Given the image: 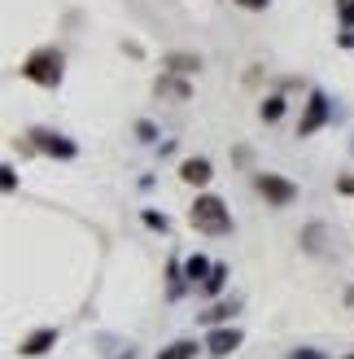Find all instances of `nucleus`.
<instances>
[{
    "label": "nucleus",
    "mask_w": 354,
    "mask_h": 359,
    "mask_svg": "<svg viewBox=\"0 0 354 359\" xmlns=\"http://www.w3.org/2000/svg\"><path fill=\"white\" fill-rule=\"evenodd\" d=\"M188 219L197 232H210V237H223V232H232V215H227V206L219 202V197H197L188 210Z\"/></svg>",
    "instance_id": "obj_1"
},
{
    "label": "nucleus",
    "mask_w": 354,
    "mask_h": 359,
    "mask_svg": "<svg viewBox=\"0 0 354 359\" xmlns=\"http://www.w3.org/2000/svg\"><path fill=\"white\" fill-rule=\"evenodd\" d=\"M62 53L57 48H40V53H31V57L22 62V79L31 83H40V88H57L62 83Z\"/></svg>",
    "instance_id": "obj_2"
},
{
    "label": "nucleus",
    "mask_w": 354,
    "mask_h": 359,
    "mask_svg": "<svg viewBox=\"0 0 354 359\" xmlns=\"http://www.w3.org/2000/svg\"><path fill=\"white\" fill-rule=\"evenodd\" d=\"M254 184H258V193L267 197L271 206H289L293 197H297V189L289 184V180H285V175H271V171H262V175L254 180Z\"/></svg>",
    "instance_id": "obj_3"
},
{
    "label": "nucleus",
    "mask_w": 354,
    "mask_h": 359,
    "mask_svg": "<svg viewBox=\"0 0 354 359\" xmlns=\"http://www.w3.org/2000/svg\"><path fill=\"white\" fill-rule=\"evenodd\" d=\"M324 118H328V97H324V93H311V110H306L302 123H297V136L320 132V128H324Z\"/></svg>",
    "instance_id": "obj_4"
},
{
    "label": "nucleus",
    "mask_w": 354,
    "mask_h": 359,
    "mask_svg": "<svg viewBox=\"0 0 354 359\" xmlns=\"http://www.w3.org/2000/svg\"><path fill=\"white\" fill-rule=\"evenodd\" d=\"M31 140L40 145L44 154H57V158H75V140H66V136H57V132H31Z\"/></svg>",
    "instance_id": "obj_5"
},
{
    "label": "nucleus",
    "mask_w": 354,
    "mask_h": 359,
    "mask_svg": "<svg viewBox=\"0 0 354 359\" xmlns=\"http://www.w3.org/2000/svg\"><path fill=\"white\" fill-rule=\"evenodd\" d=\"M236 346H241V329H215V333L206 337V351L215 355V359L219 355H232Z\"/></svg>",
    "instance_id": "obj_6"
},
{
    "label": "nucleus",
    "mask_w": 354,
    "mask_h": 359,
    "mask_svg": "<svg viewBox=\"0 0 354 359\" xmlns=\"http://www.w3.org/2000/svg\"><path fill=\"white\" fill-rule=\"evenodd\" d=\"M48 346H57V329H40V333H31V337H27V342L17 346V351L35 359V355H44Z\"/></svg>",
    "instance_id": "obj_7"
},
{
    "label": "nucleus",
    "mask_w": 354,
    "mask_h": 359,
    "mask_svg": "<svg viewBox=\"0 0 354 359\" xmlns=\"http://www.w3.org/2000/svg\"><path fill=\"white\" fill-rule=\"evenodd\" d=\"M167 70H175V75H192V70H201V57L197 53H171Z\"/></svg>",
    "instance_id": "obj_8"
},
{
    "label": "nucleus",
    "mask_w": 354,
    "mask_h": 359,
    "mask_svg": "<svg viewBox=\"0 0 354 359\" xmlns=\"http://www.w3.org/2000/svg\"><path fill=\"white\" fill-rule=\"evenodd\" d=\"M180 175L188 180V184H206V180H210V163H206V158H188V163L180 167Z\"/></svg>",
    "instance_id": "obj_9"
},
{
    "label": "nucleus",
    "mask_w": 354,
    "mask_h": 359,
    "mask_svg": "<svg viewBox=\"0 0 354 359\" xmlns=\"http://www.w3.org/2000/svg\"><path fill=\"white\" fill-rule=\"evenodd\" d=\"M223 280H227V267L215 263V267H210V276L201 280V290H206V294H219V290H223Z\"/></svg>",
    "instance_id": "obj_10"
},
{
    "label": "nucleus",
    "mask_w": 354,
    "mask_h": 359,
    "mask_svg": "<svg viewBox=\"0 0 354 359\" xmlns=\"http://www.w3.org/2000/svg\"><path fill=\"white\" fill-rule=\"evenodd\" d=\"M192 355H197V342H171L157 359H192Z\"/></svg>",
    "instance_id": "obj_11"
},
{
    "label": "nucleus",
    "mask_w": 354,
    "mask_h": 359,
    "mask_svg": "<svg viewBox=\"0 0 354 359\" xmlns=\"http://www.w3.org/2000/svg\"><path fill=\"white\" fill-rule=\"evenodd\" d=\"M280 114H285V101H280V97H271V101H262V118H267V123H276Z\"/></svg>",
    "instance_id": "obj_12"
},
{
    "label": "nucleus",
    "mask_w": 354,
    "mask_h": 359,
    "mask_svg": "<svg viewBox=\"0 0 354 359\" xmlns=\"http://www.w3.org/2000/svg\"><path fill=\"white\" fill-rule=\"evenodd\" d=\"M188 276H192V280H201V276H210V263H206L201 255H192V259H188Z\"/></svg>",
    "instance_id": "obj_13"
},
{
    "label": "nucleus",
    "mask_w": 354,
    "mask_h": 359,
    "mask_svg": "<svg viewBox=\"0 0 354 359\" xmlns=\"http://www.w3.org/2000/svg\"><path fill=\"white\" fill-rule=\"evenodd\" d=\"M337 13H341V22L354 31V0H337Z\"/></svg>",
    "instance_id": "obj_14"
},
{
    "label": "nucleus",
    "mask_w": 354,
    "mask_h": 359,
    "mask_svg": "<svg viewBox=\"0 0 354 359\" xmlns=\"http://www.w3.org/2000/svg\"><path fill=\"white\" fill-rule=\"evenodd\" d=\"M227 316H232V302H219V307H215V311H210L206 320H210V325H219V320H227Z\"/></svg>",
    "instance_id": "obj_15"
},
{
    "label": "nucleus",
    "mask_w": 354,
    "mask_h": 359,
    "mask_svg": "<svg viewBox=\"0 0 354 359\" xmlns=\"http://www.w3.org/2000/svg\"><path fill=\"white\" fill-rule=\"evenodd\" d=\"M289 359H324V351H311V346H306V351H293Z\"/></svg>",
    "instance_id": "obj_16"
},
{
    "label": "nucleus",
    "mask_w": 354,
    "mask_h": 359,
    "mask_svg": "<svg viewBox=\"0 0 354 359\" xmlns=\"http://www.w3.org/2000/svg\"><path fill=\"white\" fill-rule=\"evenodd\" d=\"M145 224H149V228H162V232H167V219H162V215H153V210L145 215Z\"/></svg>",
    "instance_id": "obj_17"
},
{
    "label": "nucleus",
    "mask_w": 354,
    "mask_h": 359,
    "mask_svg": "<svg viewBox=\"0 0 354 359\" xmlns=\"http://www.w3.org/2000/svg\"><path fill=\"white\" fill-rule=\"evenodd\" d=\"M245 9H267V0H241Z\"/></svg>",
    "instance_id": "obj_18"
},
{
    "label": "nucleus",
    "mask_w": 354,
    "mask_h": 359,
    "mask_svg": "<svg viewBox=\"0 0 354 359\" xmlns=\"http://www.w3.org/2000/svg\"><path fill=\"white\" fill-rule=\"evenodd\" d=\"M337 189H341V193H354V175H346V180H341Z\"/></svg>",
    "instance_id": "obj_19"
},
{
    "label": "nucleus",
    "mask_w": 354,
    "mask_h": 359,
    "mask_svg": "<svg viewBox=\"0 0 354 359\" xmlns=\"http://www.w3.org/2000/svg\"><path fill=\"white\" fill-rule=\"evenodd\" d=\"M350 302H354V290H350Z\"/></svg>",
    "instance_id": "obj_20"
},
{
    "label": "nucleus",
    "mask_w": 354,
    "mask_h": 359,
    "mask_svg": "<svg viewBox=\"0 0 354 359\" xmlns=\"http://www.w3.org/2000/svg\"><path fill=\"white\" fill-rule=\"evenodd\" d=\"M346 359H354V355H346Z\"/></svg>",
    "instance_id": "obj_21"
}]
</instances>
